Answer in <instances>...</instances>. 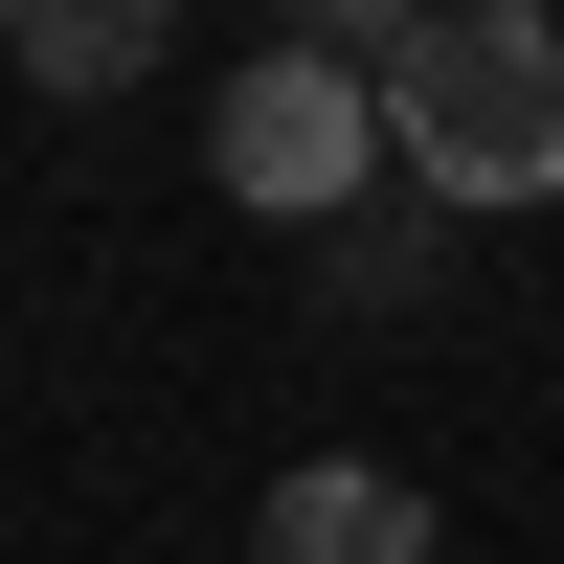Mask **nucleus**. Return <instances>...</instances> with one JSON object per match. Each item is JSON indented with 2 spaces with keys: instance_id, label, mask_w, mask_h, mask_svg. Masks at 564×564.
Here are the masks:
<instances>
[{
  "instance_id": "39448f33",
  "label": "nucleus",
  "mask_w": 564,
  "mask_h": 564,
  "mask_svg": "<svg viewBox=\"0 0 564 564\" xmlns=\"http://www.w3.org/2000/svg\"><path fill=\"white\" fill-rule=\"evenodd\" d=\"M181 0H0V68L23 90H159Z\"/></svg>"
},
{
  "instance_id": "20e7f679",
  "label": "nucleus",
  "mask_w": 564,
  "mask_h": 564,
  "mask_svg": "<svg viewBox=\"0 0 564 564\" xmlns=\"http://www.w3.org/2000/svg\"><path fill=\"white\" fill-rule=\"evenodd\" d=\"M316 249V316H430V271H452V204L430 181H361L339 226H294Z\"/></svg>"
},
{
  "instance_id": "7ed1b4c3",
  "label": "nucleus",
  "mask_w": 564,
  "mask_h": 564,
  "mask_svg": "<svg viewBox=\"0 0 564 564\" xmlns=\"http://www.w3.org/2000/svg\"><path fill=\"white\" fill-rule=\"evenodd\" d=\"M249 564H430V497H406L384 452H294V475L249 497Z\"/></svg>"
},
{
  "instance_id": "423d86ee",
  "label": "nucleus",
  "mask_w": 564,
  "mask_h": 564,
  "mask_svg": "<svg viewBox=\"0 0 564 564\" xmlns=\"http://www.w3.org/2000/svg\"><path fill=\"white\" fill-rule=\"evenodd\" d=\"M406 23H430V0H294V45H339V68H384Z\"/></svg>"
},
{
  "instance_id": "f03ea898",
  "label": "nucleus",
  "mask_w": 564,
  "mask_h": 564,
  "mask_svg": "<svg viewBox=\"0 0 564 564\" xmlns=\"http://www.w3.org/2000/svg\"><path fill=\"white\" fill-rule=\"evenodd\" d=\"M204 159H226V204H271V226H339L361 181H384V68H339V45H294V23H271L249 68H226Z\"/></svg>"
},
{
  "instance_id": "f257e3e1",
  "label": "nucleus",
  "mask_w": 564,
  "mask_h": 564,
  "mask_svg": "<svg viewBox=\"0 0 564 564\" xmlns=\"http://www.w3.org/2000/svg\"><path fill=\"white\" fill-rule=\"evenodd\" d=\"M384 181H430L452 226L564 204V23L542 0H430L384 45Z\"/></svg>"
}]
</instances>
